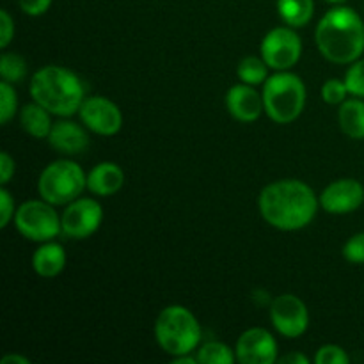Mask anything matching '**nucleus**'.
<instances>
[{
    "label": "nucleus",
    "instance_id": "nucleus-1",
    "mask_svg": "<svg viewBox=\"0 0 364 364\" xmlns=\"http://www.w3.org/2000/svg\"><path fill=\"white\" fill-rule=\"evenodd\" d=\"M259 213L279 231H299L309 226L320 208L315 191L301 180H277L267 185L258 198Z\"/></svg>",
    "mask_w": 364,
    "mask_h": 364
},
{
    "label": "nucleus",
    "instance_id": "nucleus-2",
    "mask_svg": "<svg viewBox=\"0 0 364 364\" xmlns=\"http://www.w3.org/2000/svg\"><path fill=\"white\" fill-rule=\"evenodd\" d=\"M315 41L329 63L352 64L364 53L363 18L343 4L333 7L316 25Z\"/></svg>",
    "mask_w": 364,
    "mask_h": 364
},
{
    "label": "nucleus",
    "instance_id": "nucleus-3",
    "mask_svg": "<svg viewBox=\"0 0 364 364\" xmlns=\"http://www.w3.org/2000/svg\"><path fill=\"white\" fill-rule=\"evenodd\" d=\"M32 102L45 107L57 117H71L78 114L87 98L80 77L75 71L57 64L39 68L28 82Z\"/></svg>",
    "mask_w": 364,
    "mask_h": 364
},
{
    "label": "nucleus",
    "instance_id": "nucleus-4",
    "mask_svg": "<svg viewBox=\"0 0 364 364\" xmlns=\"http://www.w3.org/2000/svg\"><path fill=\"white\" fill-rule=\"evenodd\" d=\"M201 326L188 308L173 304L164 308L155 320V340L171 358L192 354L201 341Z\"/></svg>",
    "mask_w": 364,
    "mask_h": 364
},
{
    "label": "nucleus",
    "instance_id": "nucleus-5",
    "mask_svg": "<svg viewBox=\"0 0 364 364\" xmlns=\"http://www.w3.org/2000/svg\"><path fill=\"white\" fill-rule=\"evenodd\" d=\"M265 114L277 124H290L306 107V85L299 75L291 71H276L263 84Z\"/></svg>",
    "mask_w": 364,
    "mask_h": 364
},
{
    "label": "nucleus",
    "instance_id": "nucleus-6",
    "mask_svg": "<svg viewBox=\"0 0 364 364\" xmlns=\"http://www.w3.org/2000/svg\"><path fill=\"white\" fill-rule=\"evenodd\" d=\"M87 188V174L73 160L50 162L38 178V194L53 206H66Z\"/></svg>",
    "mask_w": 364,
    "mask_h": 364
},
{
    "label": "nucleus",
    "instance_id": "nucleus-7",
    "mask_svg": "<svg viewBox=\"0 0 364 364\" xmlns=\"http://www.w3.org/2000/svg\"><path fill=\"white\" fill-rule=\"evenodd\" d=\"M14 226L18 233L31 242H50L63 233L60 215L55 206L45 199H31L21 203L14 213Z\"/></svg>",
    "mask_w": 364,
    "mask_h": 364
},
{
    "label": "nucleus",
    "instance_id": "nucleus-8",
    "mask_svg": "<svg viewBox=\"0 0 364 364\" xmlns=\"http://www.w3.org/2000/svg\"><path fill=\"white\" fill-rule=\"evenodd\" d=\"M259 52L270 70L290 71L301 60L302 41L294 27H276L265 34Z\"/></svg>",
    "mask_w": 364,
    "mask_h": 364
},
{
    "label": "nucleus",
    "instance_id": "nucleus-9",
    "mask_svg": "<svg viewBox=\"0 0 364 364\" xmlns=\"http://www.w3.org/2000/svg\"><path fill=\"white\" fill-rule=\"evenodd\" d=\"M103 223V208L95 198H77L66 205L60 215L64 237L71 240H85L100 230Z\"/></svg>",
    "mask_w": 364,
    "mask_h": 364
},
{
    "label": "nucleus",
    "instance_id": "nucleus-10",
    "mask_svg": "<svg viewBox=\"0 0 364 364\" xmlns=\"http://www.w3.org/2000/svg\"><path fill=\"white\" fill-rule=\"evenodd\" d=\"M270 320L281 336L290 340L301 338L309 327L308 306L294 294L277 295L270 302Z\"/></svg>",
    "mask_w": 364,
    "mask_h": 364
},
{
    "label": "nucleus",
    "instance_id": "nucleus-11",
    "mask_svg": "<svg viewBox=\"0 0 364 364\" xmlns=\"http://www.w3.org/2000/svg\"><path fill=\"white\" fill-rule=\"evenodd\" d=\"M82 124L102 137H112L123 128V112L105 96H87L78 110Z\"/></svg>",
    "mask_w": 364,
    "mask_h": 364
},
{
    "label": "nucleus",
    "instance_id": "nucleus-12",
    "mask_svg": "<svg viewBox=\"0 0 364 364\" xmlns=\"http://www.w3.org/2000/svg\"><path fill=\"white\" fill-rule=\"evenodd\" d=\"M237 363L242 364H274L279 359V348L272 334L263 327L244 331L235 345Z\"/></svg>",
    "mask_w": 364,
    "mask_h": 364
},
{
    "label": "nucleus",
    "instance_id": "nucleus-13",
    "mask_svg": "<svg viewBox=\"0 0 364 364\" xmlns=\"http://www.w3.org/2000/svg\"><path fill=\"white\" fill-rule=\"evenodd\" d=\"M320 208L331 215H347L361 208L364 203V187L354 178H341L327 185L318 196Z\"/></svg>",
    "mask_w": 364,
    "mask_h": 364
},
{
    "label": "nucleus",
    "instance_id": "nucleus-14",
    "mask_svg": "<svg viewBox=\"0 0 364 364\" xmlns=\"http://www.w3.org/2000/svg\"><path fill=\"white\" fill-rule=\"evenodd\" d=\"M226 109L233 119L240 123H255L265 112L263 95L256 91L255 85L240 82L226 92Z\"/></svg>",
    "mask_w": 364,
    "mask_h": 364
},
{
    "label": "nucleus",
    "instance_id": "nucleus-15",
    "mask_svg": "<svg viewBox=\"0 0 364 364\" xmlns=\"http://www.w3.org/2000/svg\"><path fill=\"white\" fill-rule=\"evenodd\" d=\"M46 141L55 151L63 153V155H78L87 149L89 134L82 121L75 123L68 117H60L57 123H53Z\"/></svg>",
    "mask_w": 364,
    "mask_h": 364
},
{
    "label": "nucleus",
    "instance_id": "nucleus-16",
    "mask_svg": "<svg viewBox=\"0 0 364 364\" xmlns=\"http://www.w3.org/2000/svg\"><path fill=\"white\" fill-rule=\"evenodd\" d=\"M124 185V171L116 162H100L87 173V191L98 198H110Z\"/></svg>",
    "mask_w": 364,
    "mask_h": 364
},
{
    "label": "nucleus",
    "instance_id": "nucleus-17",
    "mask_svg": "<svg viewBox=\"0 0 364 364\" xmlns=\"http://www.w3.org/2000/svg\"><path fill=\"white\" fill-rule=\"evenodd\" d=\"M66 251L63 245L53 240L43 242L32 255V269L43 279H52L59 276L66 267Z\"/></svg>",
    "mask_w": 364,
    "mask_h": 364
},
{
    "label": "nucleus",
    "instance_id": "nucleus-18",
    "mask_svg": "<svg viewBox=\"0 0 364 364\" xmlns=\"http://www.w3.org/2000/svg\"><path fill=\"white\" fill-rule=\"evenodd\" d=\"M52 112L45 109L39 103H27L20 109V124L25 134L34 139H48L50 130L53 127Z\"/></svg>",
    "mask_w": 364,
    "mask_h": 364
},
{
    "label": "nucleus",
    "instance_id": "nucleus-19",
    "mask_svg": "<svg viewBox=\"0 0 364 364\" xmlns=\"http://www.w3.org/2000/svg\"><path fill=\"white\" fill-rule=\"evenodd\" d=\"M338 123L341 132L354 141L364 139V100L352 96L345 100L338 110Z\"/></svg>",
    "mask_w": 364,
    "mask_h": 364
},
{
    "label": "nucleus",
    "instance_id": "nucleus-20",
    "mask_svg": "<svg viewBox=\"0 0 364 364\" xmlns=\"http://www.w3.org/2000/svg\"><path fill=\"white\" fill-rule=\"evenodd\" d=\"M277 13L290 27H306L315 14V0H277Z\"/></svg>",
    "mask_w": 364,
    "mask_h": 364
},
{
    "label": "nucleus",
    "instance_id": "nucleus-21",
    "mask_svg": "<svg viewBox=\"0 0 364 364\" xmlns=\"http://www.w3.org/2000/svg\"><path fill=\"white\" fill-rule=\"evenodd\" d=\"M269 71L270 66L265 63V59H263L262 55H247L238 63L237 77L240 78V82H244V84L258 87V85L265 84L267 78L270 77Z\"/></svg>",
    "mask_w": 364,
    "mask_h": 364
},
{
    "label": "nucleus",
    "instance_id": "nucleus-22",
    "mask_svg": "<svg viewBox=\"0 0 364 364\" xmlns=\"http://www.w3.org/2000/svg\"><path fill=\"white\" fill-rule=\"evenodd\" d=\"M198 361L201 364H235L237 363V354L235 348L223 341H208L201 345L199 350H196Z\"/></svg>",
    "mask_w": 364,
    "mask_h": 364
},
{
    "label": "nucleus",
    "instance_id": "nucleus-23",
    "mask_svg": "<svg viewBox=\"0 0 364 364\" xmlns=\"http://www.w3.org/2000/svg\"><path fill=\"white\" fill-rule=\"evenodd\" d=\"M0 77L9 84H20L27 77V63L14 52H4L0 57Z\"/></svg>",
    "mask_w": 364,
    "mask_h": 364
},
{
    "label": "nucleus",
    "instance_id": "nucleus-24",
    "mask_svg": "<svg viewBox=\"0 0 364 364\" xmlns=\"http://www.w3.org/2000/svg\"><path fill=\"white\" fill-rule=\"evenodd\" d=\"M18 110V98L14 85L9 82H0V124H7Z\"/></svg>",
    "mask_w": 364,
    "mask_h": 364
},
{
    "label": "nucleus",
    "instance_id": "nucleus-25",
    "mask_svg": "<svg viewBox=\"0 0 364 364\" xmlns=\"http://www.w3.org/2000/svg\"><path fill=\"white\" fill-rule=\"evenodd\" d=\"M343 80L348 89V95L364 100V59L354 60L348 66Z\"/></svg>",
    "mask_w": 364,
    "mask_h": 364
},
{
    "label": "nucleus",
    "instance_id": "nucleus-26",
    "mask_svg": "<svg viewBox=\"0 0 364 364\" xmlns=\"http://www.w3.org/2000/svg\"><path fill=\"white\" fill-rule=\"evenodd\" d=\"M320 95H322L323 102L329 103V105H341L347 100L348 89L345 85V80L329 78L327 82H323L322 89H320Z\"/></svg>",
    "mask_w": 364,
    "mask_h": 364
},
{
    "label": "nucleus",
    "instance_id": "nucleus-27",
    "mask_svg": "<svg viewBox=\"0 0 364 364\" xmlns=\"http://www.w3.org/2000/svg\"><path fill=\"white\" fill-rule=\"evenodd\" d=\"M315 363L316 364H348L350 363V358H348L345 348H341L340 345L327 343V345H322V347L316 350Z\"/></svg>",
    "mask_w": 364,
    "mask_h": 364
},
{
    "label": "nucleus",
    "instance_id": "nucleus-28",
    "mask_svg": "<svg viewBox=\"0 0 364 364\" xmlns=\"http://www.w3.org/2000/svg\"><path fill=\"white\" fill-rule=\"evenodd\" d=\"M343 258L352 265H364V231L355 233L345 242Z\"/></svg>",
    "mask_w": 364,
    "mask_h": 364
},
{
    "label": "nucleus",
    "instance_id": "nucleus-29",
    "mask_svg": "<svg viewBox=\"0 0 364 364\" xmlns=\"http://www.w3.org/2000/svg\"><path fill=\"white\" fill-rule=\"evenodd\" d=\"M14 213H16V208H14V199L11 196V192L7 191L6 185L0 187V228L9 226L11 220L14 219Z\"/></svg>",
    "mask_w": 364,
    "mask_h": 364
},
{
    "label": "nucleus",
    "instance_id": "nucleus-30",
    "mask_svg": "<svg viewBox=\"0 0 364 364\" xmlns=\"http://www.w3.org/2000/svg\"><path fill=\"white\" fill-rule=\"evenodd\" d=\"M14 38V20L9 11H0V48L6 50Z\"/></svg>",
    "mask_w": 364,
    "mask_h": 364
},
{
    "label": "nucleus",
    "instance_id": "nucleus-31",
    "mask_svg": "<svg viewBox=\"0 0 364 364\" xmlns=\"http://www.w3.org/2000/svg\"><path fill=\"white\" fill-rule=\"evenodd\" d=\"M18 6L28 16H41L52 6V0H18Z\"/></svg>",
    "mask_w": 364,
    "mask_h": 364
},
{
    "label": "nucleus",
    "instance_id": "nucleus-32",
    "mask_svg": "<svg viewBox=\"0 0 364 364\" xmlns=\"http://www.w3.org/2000/svg\"><path fill=\"white\" fill-rule=\"evenodd\" d=\"M14 171H16V164L13 156L7 151L0 153V185L9 183L11 178L14 176Z\"/></svg>",
    "mask_w": 364,
    "mask_h": 364
},
{
    "label": "nucleus",
    "instance_id": "nucleus-33",
    "mask_svg": "<svg viewBox=\"0 0 364 364\" xmlns=\"http://www.w3.org/2000/svg\"><path fill=\"white\" fill-rule=\"evenodd\" d=\"M279 364H309V359L306 358L301 352H290V354L283 355V358L277 359Z\"/></svg>",
    "mask_w": 364,
    "mask_h": 364
},
{
    "label": "nucleus",
    "instance_id": "nucleus-34",
    "mask_svg": "<svg viewBox=\"0 0 364 364\" xmlns=\"http://www.w3.org/2000/svg\"><path fill=\"white\" fill-rule=\"evenodd\" d=\"M0 364H31V359L20 354H7L0 359Z\"/></svg>",
    "mask_w": 364,
    "mask_h": 364
},
{
    "label": "nucleus",
    "instance_id": "nucleus-35",
    "mask_svg": "<svg viewBox=\"0 0 364 364\" xmlns=\"http://www.w3.org/2000/svg\"><path fill=\"white\" fill-rule=\"evenodd\" d=\"M173 361L176 363V364H196V363H199L198 361V355H194V358H192L191 354L176 355V358H173Z\"/></svg>",
    "mask_w": 364,
    "mask_h": 364
},
{
    "label": "nucleus",
    "instance_id": "nucleus-36",
    "mask_svg": "<svg viewBox=\"0 0 364 364\" xmlns=\"http://www.w3.org/2000/svg\"><path fill=\"white\" fill-rule=\"evenodd\" d=\"M326 2L329 4H334V6H341L343 2H347V0H326Z\"/></svg>",
    "mask_w": 364,
    "mask_h": 364
}]
</instances>
